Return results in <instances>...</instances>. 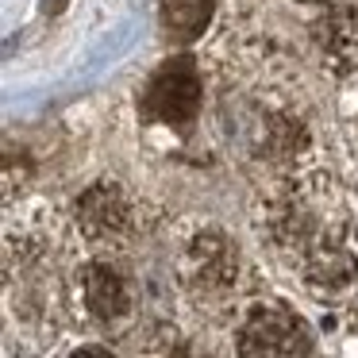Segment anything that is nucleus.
I'll use <instances>...</instances> for the list:
<instances>
[{
  "label": "nucleus",
  "instance_id": "nucleus-1",
  "mask_svg": "<svg viewBox=\"0 0 358 358\" xmlns=\"http://www.w3.org/2000/svg\"><path fill=\"white\" fill-rule=\"evenodd\" d=\"M258 235L320 301L358 289V224L324 173L304 170L270 181L258 204Z\"/></svg>",
  "mask_w": 358,
  "mask_h": 358
},
{
  "label": "nucleus",
  "instance_id": "nucleus-2",
  "mask_svg": "<svg viewBox=\"0 0 358 358\" xmlns=\"http://www.w3.org/2000/svg\"><path fill=\"white\" fill-rule=\"evenodd\" d=\"M235 135L243 143V155L250 162L273 170L278 178L289 173H304L308 170V155H312V120L304 116L301 101L281 93H258L243 104Z\"/></svg>",
  "mask_w": 358,
  "mask_h": 358
},
{
  "label": "nucleus",
  "instance_id": "nucleus-3",
  "mask_svg": "<svg viewBox=\"0 0 358 358\" xmlns=\"http://www.w3.org/2000/svg\"><path fill=\"white\" fill-rule=\"evenodd\" d=\"M178 281L196 308H227L239 289V250L231 235L216 224L193 227L178 250Z\"/></svg>",
  "mask_w": 358,
  "mask_h": 358
},
{
  "label": "nucleus",
  "instance_id": "nucleus-4",
  "mask_svg": "<svg viewBox=\"0 0 358 358\" xmlns=\"http://www.w3.org/2000/svg\"><path fill=\"white\" fill-rule=\"evenodd\" d=\"M201 101H204L201 70L189 55H178V58H166L150 73L147 89H143V116L158 127L189 135V127L201 116Z\"/></svg>",
  "mask_w": 358,
  "mask_h": 358
},
{
  "label": "nucleus",
  "instance_id": "nucleus-5",
  "mask_svg": "<svg viewBox=\"0 0 358 358\" xmlns=\"http://www.w3.org/2000/svg\"><path fill=\"white\" fill-rule=\"evenodd\" d=\"M235 350L239 355H308L312 350V331L289 304L281 301H250L235 316Z\"/></svg>",
  "mask_w": 358,
  "mask_h": 358
},
{
  "label": "nucleus",
  "instance_id": "nucleus-6",
  "mask_svg": "<svg viewBox=\"0 0 358 358\" xmlns=\"http://www.w3.org/2000/svg\"><path fill=\"white\" fill-rule=\"evenodd\" d=\"M73 220H78L81 235H85L93 247L112 250V247H124L135 235V227H139V204L127 193L124 181L101 178L78 196Z\"/></svg>",
  "mask_w": 358,
  "mask_h": 358
},
{
  "label": "nucleus",
  "instance_id": "nucleus-7",
  "mask_svg": "<svg viewBox=\"0 0 358 358\" xmlns=\"http://www.w3.org/2000/svg\"><path fill=\"white\" fill-rule=\"evenodd\" d=\"M78 285V301L85 308V316L101 327H116L124 320H131L135 312V285L116 262L108 258H89L73 278Z\"/></svg>",
  "mask_w": 358,
  "mask_h": 358
},
{
  "label": "nucleus",
  "instance_id": "nucleus-8",
  "mask_svg": "<svg viewBox=\"0 0 358 358\" xmlns=\"http://www.w3.org/2000/svg\"><path fill=\"white\" fill-rule=\"evenodd\" d=\"M312 39L324 55V66H331L335 73L358 70V8H331L324 20H316Z\"/></svg>",
  "mask_w": 358,
  "mask_h": 358
},
{
  "label": "nucleus",
  "instance_id": "nucleus-9",
  "mask_svg": "<svg viewBox=\"0 0 358 358\" xmlns=\"http://www.w3.org/2000/svg\"><path fill=\"white\" fill-rule=\"evenodd\" d=\"M212 20V0H162V27L173 43H193Z\"/></svg>",
  "mask_w": 358,
  "mask_h": 358
}]
</instances>
